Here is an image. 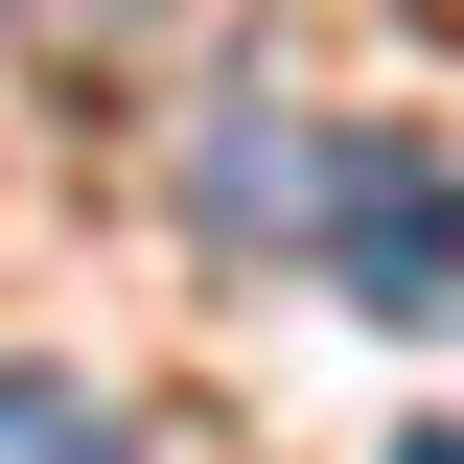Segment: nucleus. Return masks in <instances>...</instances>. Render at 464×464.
I'll return each instance as SVG.
<instances>
[{"label":"nucleus","instance_id":"4","mask_svg":"<svg viewBox=\"0 0 464 464\" xmlns=\"http://www.w3.org/2000/svg\"><path fill=\"white\" fill-rule=\"evenodd\" d=\"M395 464H464V441H395Z\"/></svg>","mask_w":464,"mask_h":464},{"label":"nucleus","instance_id":"3","mask_svg":"<svg viewBox=\"0 0 464 464\" xmlns=\"http://www.w3.org/2000/svg\"><path fill=\"white\" fill-rule=\"evenodd\" d=\"M0 464H140V441H116L70 372H0Z\"/></svg>","mask_w":464,"mask_h":464},{"label":"nucleus","instance_id":"1","mask_svg":"<svg viewBox=\"0 0 464 464\" xmlns=\"http://www.w3.org/2000/svg\"><path fill=\"white\" fill-rule=\"evenodd\" d=\"M325 279L372 302V325H441V302H464V163H441V140H348Z\"/></svg>","mask_w":464,"mask_h":464},{"label":"nucleus","instance_id":"2","mask_svg":"<svg viewBox=\"0 0 464 464\" xmlns=\"http://www.w3.org/2000/svg\"><path fill=\"white\" fill-rule=\"evenodd\" d=\"M325 209H348L325 116H209V232H302V256H325Z\"/></svg>","mask_w":464,"mask_h":464}]
</instances>
